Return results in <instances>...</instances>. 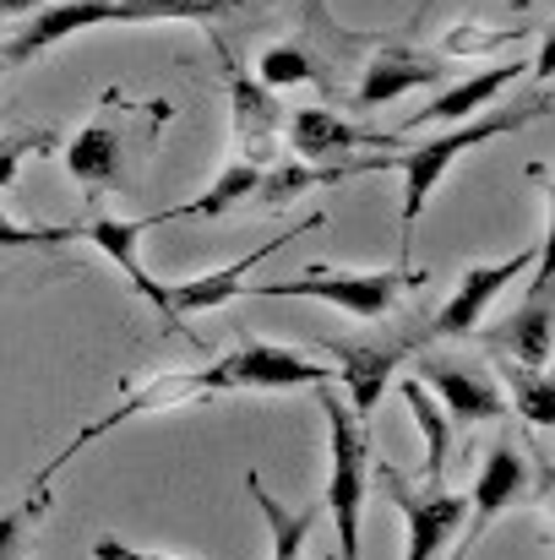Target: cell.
<instances>
[{
	"label": "cell",
	"instance_id": "cell-15",
	"mask_svg": "<svg viewBox=\"0 0 555 560\" xmlns=\"http://www.w3.org/2000/svg\"><path fill=\"white\" fill-rule=\"evenodd\" d=\"M447 82V66L441 55L430 49H414V44H381L360 71V88H355V109H381L403 93H419V88H441Z\"/></svg>",
	"mask_w": 555,
	"mask_h": 560
},
{
	"label": "cell",
	"instance_id": "cell-10",
	"mask_svg": "<svg viewBox=\"0 0 555 560\" xmlns=\"http://www.w3.org/2000/svg\"><path fill=\"white\" fill-rule=\"evenodd\" d=\"M534 468H540V463H529V457H523V446H518L512 435H501V441L485 452L479 479H474V495H469L474 517H463V523H469L463 550H474L496 517H507L518 501H529V490H534Z\"/></svg>",
	"mask_w": 555,
	"mask_h": 560
},
{
	"label": "cell",
	"instance_id": "cell-29",
	"mask_svg": "<svg viewBox=\"0 0 555 560\" xmlns=\"http://www.w3.org/2000/svg\"><path fill=\"white\" fill-rule=\"evenodd\" d=\"M49 148H55V137H49V131L0 137V190L16 186V175H22V159H27V153H49Z\"/></svg>",
	"mask_w": 555,
	"mask_h": 560
},
{
	"label": "cell",
	"instance_id": "cell-11",
	"mask_svg": "<svg viewBox=\"0 0 555 560\" xmlns=\"http://www.w3.org/2000/svg\"><path fill=\"white\" fill-rule=\"evenodd\" d=\"M322 218H311V223H300L294 234H305V229H316ZM294 234H278V240H267V245H256L251 256H240V261H229V267H218V272H196V278H185V283H164V305H159V316L170 322V327H185V316H201V311H218V305H229L234 294H245V283H251V272L267 261V256H278Z\"/></svg>",
	"mask_w": 555,
	"mask_h": 560
},
{
	"label": "cell",
	"instance_id": "cell-3",
	"mask_svg": "<svg viewBox=\"0 0 555 560\" xmlns=\"http://www.w3.org/2000/svg\"><path fill=\"white\" fill-rule=\"evenodd\" d=\"M327 413V512L338 523V560H366L360 528H366V490H370V424L355 419L349 402H338L333 381L316 386Z\"/></svg>",
	"mask_w": 555,
	"mask_h": 560
},
{
	"label": "cell",
	"instance_id": "cell-14",
	"mask_svg": "<svg viewBox=\"0 0 555 560\" xmlns=\"http://www.w3.org/2000/svg\"><path fill=\"white\" fill-rule=\"evenodd\" d=\"M60 164L77 186L88 190V201H99L104 190L126 186V131L120 120L109 115V98L99 104V115L60 148Z\"/></svg>",
	"mask_w": 555,
	"mask_h": 560
},
{
	"label": "cell",
	"instance_id": "cell-31",
	"mask_svg": "<svg viewBox=\"0 0 555 560\" xmlns=\"http://www.w3.org/2000/svg\"><path fill=\"white\" fill-rule=\"evenodd\" d=\"M0 71H5V49H0Z\"/></svg>",
	"mask_w": 555,
	"mask_h": 560
},
{
	"label": "cell",
	"instance_id": "cell-30",
	"mask_svg": "<svg viewBox=\"0 0 555 560\" xmlns=\"http://www.w3.org/2000/svg\"><path fill=\"white\" fill-rule=\"evenodd\" d=\"M93 560H181V556H159V550H137V545H120L115 534H104L99 545H93Z\"/></svg>",
	"mask_w": 555,
	"mask_h": 560
},
{
	"label": "cell",
	"instance_id": "cell-21",
	"mask_svg": "<svg viewBox=\"0 0 555 560\" xmlns=\"http://www.w3.org/2000/svg\"><path fill=\"white\" fill-rule=\"evenodd\" d=\"M245 490H251V501L262 506V523H267V534H273V560H305V545H311V534H316V506H289V501H278L267 485H262V474H245Z\"/></svg>",
	"mask_w": 555,
	"mask_h": 560
},
{
	"label": "cell",
	"instance_id": "cell-24",
	"mask_svg": "<svg viewBox=\"0 0 555 560\" xmlns=\"http://www.w3.org/2000/svg\"><path fill=\"white\" fill-rule=\"evenodd\" d=\"M501 375H507V386H512L518 419H523L529 430H551V424H555V386H551V375L529 371V365H518V360H501Z\"/></svg>",
	"mask_w": 555,
	"mask_h": 560
},
{
	"label": "cell",
	"instance_id": "cell-9",
	"mask_svg": "<svg viewBox=\"0 0 555 560\" xmlns=\"http://www.w3.org/2000/svg\"><path fill=\"white\" fill-rule=\"evenodd\" d=\"M452 424H490V419H507V397L496 386V375L485 365H463V360H447V354H419V375H414Z\"/></svg>",
	"mask_w": 555,
	"mask_h": 560
},
{
	"label": "cell",
	"instance_id": "cell-5",
	"mask_svg": "<svg viewBox=\"0 0 555 560\" xmlns=\"http://www.w3.org/2000/svg\"><path fill=\"white\" fill-rule=\"evenodd\" d=\"M370 479L392 495V506H397L403 523H408V550H403V560H436L441 545H447V539L463 528V517H469V495L447 490L441 479H436V485H430V479L408 485L392 463H375V457H370Z\"/></svg>",
	"mask_w": 555,
	"mask_h": 560
},
{
	"label": "cell",
	"instance_id": "cell-22",
	"mask_svg": "<svg viewBox=\"0 0 555 560\" xmlns=\"http://www.w3.org/2000/svg\"><path fill=\"white\" fill-rule=\"evenodd\" d=\"M256 186H262V164H240V159H229V164L218 170V180L201 190L196 201H181V207H175V223H181V218H223L234 201H251Z\"/></svg>",
	"mask_w": 555,
	"mask_h": 560
},
{
	"label": "cell",
	"instance_id": "cell-6",
	"mask_svg": "<svg viewBox=\"0 0 555 560\" xmlns=\"http://www.w3.org/2000/svg\"><path fill=\"white\" fill-rule=\"evenodd\" d=\"M540 250H545V240H534V245H523V250H512V256H501V261H474V267H463V272H458V289H452L447 305L430 316L425 343H458V338H469V332L485 322V311L540 261Z\"/></svg>",
	"mask_w": 555,
	"mask_h": 560
},
{
	"label": "cell",
	"instance_id": "cell-19",
	"mask_svg": "<svg viewBox=\"0 0 555 560\" xmlns=\"http://www.w3.org/2000/svg\"><path fill=\"white\" fill-rule=\"evenodd\" d=\"M327 349H333V360H338V381H344V392H349L355 419L370 424V413H375L386 381L397 375L403 354H408L414 343H355V338H333Z\"/></svg>",
	"mask_w": 555,
	"mask_h": 560
},
{
	"label": "cell",
	"instance_id": "cell-8",
	"mask_svg": "<svg viewBox=\"0 0 555 560\" xmlns=\"http://www.w3.org/2000/svg\"><path fill=\"white\" fill-rule=\"evenodd\" d=\"M201 397H212V386H207V365H201V371H159V375H148L131 397H120L109 413H99L93 424H82V430H77V441H71V446H66L44 474H38V485H55V474H60L82 446H93L99 435H109L115 424H126V419H137V413H159V408H185V402H201Z\"/></svg>",
	"mask_w": 555,
	"mask_h": 560
},
{
	"label": "cell",
	"instance_id": "cell-28",
	"mask_svg": "<svg viewBox=\"0 0 555 560\" xmlns=\"http://www.w3.org/2000/svg\"><path fill=\"white\" fill-rule=\"evenodd\" d=\"M71 223L66 229H33V223H16L11 212H0V250H60L71 245Z\"/></svg>",
	"mask_w": 555,
	"mask_h": 560
},
{
	"label": "cell",
	"instance_id": "cell-2",
	"mask_svg": "<svg viewBox=\"0 0 555 560\" xmlns=\"http://www.w3.org/2000/svg\"><path fill=\"white\" fill-rule=\"evenodd\" d=\"M223 5L218 0H55L44 5L5 49V66H27L38 55H49L55 44H66L71 33L120 22V27H142V22H212Z\"/></svg>",
	"mask_w": 555,
	"mask_h": 560
},
{
	"label": "cell",
	"instance_id": "cell-17",
	"mask_svg": "<svg viewBox=\"0 0 555 560\" xmlns=\"http://www.w3.org/2000/svg\"><path fill=\"white\" fill-rule=\"evenodd\" d=\"M551 332H555V311H551V240H545V250H540V261H534L529 300H523V311H512V316L496 327V349H501L507 360L529 365V371H545V365H551V343H555Z\"/></svg>",
	"mask_w": 555,
	"mask_h": 560
},
{
	"label": "cell",
	"instance_id": "cell-4",
	"mask_svg": "<svg viewBox=\"0 0 555 560\" xmlns=\"http://www.w3.org/2000/svg\"><path fill=\"white\" fill-rule=\"evenodd\" d=\"M430 272L419 267H386V272H333V267H311L305 278H289V283H245V294H262V300H322L355 322H381L403 294L425 289Z\"/></svg>",
	"mask_w": 555,
	"mask_h": 560
},
{
	"label": "cell",
	"instance_id": "cell-12",
	"mask_svg": "<svg viewBox=\"0 0 555 560\" xmlns=\"http://www.w3.org/2000/svg\"><path fill=\"white\" fill-rule=\"evenodd\" d=\"M284 142H289L294 159H311V164H338V159H349V153H360V148L397 153V137L366 131V126H355L349 115H333V109H322V104L294 109V115L284 120Z\"/></svg>",
	"mask_w": 555,
	"mask_h": 560
},
{
	"label": "cell",
	"instance_id": "cell-26",
	"mask_svg": "<svg viewBox=\"0 0 555 560\" xmlns=\"http://www.w3.org/2000/svg\"><path fill=\"white\" fill-rule=\"evenodd\" d=\"M256 82L262 88H300V82H322V71H316L311 49H300V44H267L262 60H256Z\"/></svg>",
	"mask_w": 555,
	"mask_h": 560
},
{
	"label": "cell",
	"instance_id": "cell-25",
	"mask_svg": "<svg viewBox=\"0 0 555 560\" xmlns=\"http://www.w3.org/2000/svg\"><path fill=\"white\" fill-rule=\"evenodd\" d=\"M44 506H49V485L33 479V490L0 512V560H27V534L44 523Z\"/></svg>",
	"mask_w": 555,
	"mask_h": 560
},
{
	"label": "cell",
	"instance_id": "cell-23",
	"mask_svg": "<svg viewBox=\"0 0 555 560\" xmlns=\"http://www.w3.org/2000/svg\"><path fill=\"white\" fill-rule=\"evenodd\" d=\"M403 402H408V413H414V424H419V435H425V479L436 485L441 474H447V446H452V419L441 413V402L408 375L403 381Z\"/></svg>",
	"mask_w": 555,
	"mask_h": 560
},
{
	"label": "cell",
	"instance_id": "cell-13",
	"mask_svg": "<svg viewBox=\"0 0 555 560\" xmlns=\"http://www.w3.org/2000/svg\"><path fill=\"white\" fill-rule=\"evenodd\" d=\"M229 115H234V159L267 170L284 148V109H278L273 88H262L234 60H229Z\"/></svg>",
	"mask_w": 555,
	"mask_h": 560
},
{
	"label": "cell",
	"instance_id": "cell-7",
	"mask_svg": "<svg viewBox=\"0 0 555 560\" xmlns=\"http://www.w3.org/2000/svg\"><path fill=\"white\" fill-rule=\"evenodd\" d=\"M333 371L294 354V349H278V343H245L223 360L207 365V386L212 397L223 392H294V386H327Z\"/></svg>",
	"mask_w": 555,
	"mask_h": 560
},
{
	"label": "cell",
	"instance_id": "cell-27",
	"mask_svg": "<svg viewBox=\"0 0 555 560\" xmlns=\"http://www.w3.org/2000/svg\"><path fill=\"white\" fill-rule=\"evenodd\" d=\"M518 38H529V27H496V33H479V22H458V27L447 33V44H441V49H447V55H458V60H463V55L474 60V55L507 49V44H518Z\"/></svg>",
	"mask_w": 555,
	"mask_h": 560
},
{
	"label": "cell",
	"instance_id": "cell-20",
	"mask_svg": "<svg viewBox=\"0 0 555 560\" xmlns=\"http://www.w3.org/2000/svg\"><path fill=\"white\" fill-rule=\"evenodd\" d=\"M370 170H386V159H338V164H311V159H273V164L262 170L256 201H262V207H289V201H300L305 190L344 186V180L370 175Z\"/></svg>",
	"mask_w": 555,
	"mask_h": 560
},
{
	"label": "cell",
	"instance_id": "cell-16",
	"mask_svg": "<svg viewBox=\"0 0 555 560\" xmlns=\"http://www.w3.org/2000/svg\"><path fill=\"white\" fill-rule=\"evenodd\" d=\"M159 223H175V207H170V212H153V218H104V212H99V218H88V223H71V234L88 240V245H99V250L120 267V278L159 311V305H164V283H159V278L142 267V256H137L142 234L159 229Z\"/></svg>",
	"mask_w": 555,
	"mask_h": 560
},
{
	"label": "cell",
	"instance_id": "cell-1",
	"mask_svg": "<svg viewBox=\"0 0 555 560\" xmlns=\"http://www.w3.org/2000/svg\"><path fill=\"white\" fill-rule=\"evenodd\" d=\"M545 109H551V98L540 93V98H529V104H518V109L458 120V126H447L441 137H430V142H419V148H397V159H386V170L403 175V212H397V256H403V267H408V250H414V223H419L430 190L441 186V175H447L463 153H474V148L496 142V137H512V131L534 126Z\"/></svg>",
	"mask_w": 555,
	"mask_h": 560
},
{
	"label": "cell",
	"instance_id": "cell-18",
	"mask_svg": "<svg viewBox=\"0 0 555 560\" xmlns=\"http://www.w3.org/2000/svg\"><path fill=\"white\" fill-rule=\"evenodd\" d=\"M523 71H534V66H523V60H496V66H485V71H474V77H463V82H447L419 115H408L403 120V131H414V126H458V120H474V115H485Z\"/></svg>",
	"mask_w": 555,
	"mask_h": 560
}]
</instances>
